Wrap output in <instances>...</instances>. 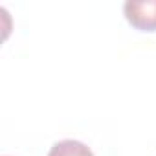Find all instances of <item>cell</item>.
<instances>
[{"label": "cell", "mask_w": 156, "mask_h": 156, "mask_svg": "<svg viewBox=\"0 0 156 156\" xmlns=\"http://www.w3.org/2000/svg\"><path fill=\"white\" fill-rule=\"evenodd\" d=\"M125 19L141 31H156V0L125 2Z\"/></svg>", "instance_id": "cell-1"}, {"label": "cell", "mask_w": 156, "mask_h": 156, "mask_svg": "<svg viewBox=\"0 0 156 156\" xmlns=\"http://www.w3.org/2000/svg\"><path fill=\"white\" fill-rule=\"evenodd\" d=\"M48 156H94V152L77 140H62L50 149Z\"/></svg>", "instance_id": "cell-2"}]
</instances>
